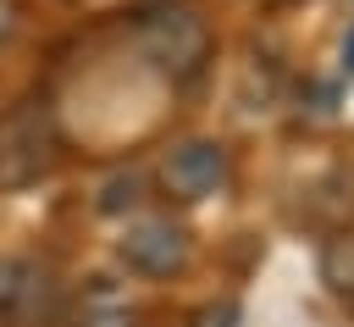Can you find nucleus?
<instances>
[{
    "instance_id": "nucleus-2",
    "label": "nucleus",
    "mask_w": 354,
    "mask_h": 327,
    "mask_svg": "<svg viewBox=\"0 0 354 327\" xmlns=\"http://www.w3.org/2000/svg\"><path fill=\"white\" fill-rule=\"evenodd\" d=\"M55 166V127L44 105H22L0 116V188L39 183Z\"/></svg>"
},
{
    "instance_id": "nucleus-3",
    "label": "nucleus",
    "mask_w": 354,
    "mask_h": 327,
    "mask_svg": "<svg viewBox=\"0 0 354 327\" xmlns=\"http://www.w3.org/2000/svg\"><path fill=\"white\" fill-rule=\"evenodd\" d=\"M160 183L166 194L177 200H205L227 183V150L210 144V139H188V144H171L166 161H160Z\"/></svg>"
},
{
    "instance_id": "nucleus-5",
    "label": "nucleus",
    "mask_w": 354,
    "mask_h": 327,
    "mask_svg": "<svg viewBox=\"0 0 354 327\" xmlns=\"http://www.w3.org/2000/svg\"><path fill=\"white\" fill-rule=\"evenodd\" d=\"M33 288V266L28 260H0V316L17 310V299H28Z\"/></svg>"
},
{
    "instance_id": "nucleus-9",
    "label": "nucleus",
    "mask_w": 354,
    "mask_h": 327,
    "mask_svg": "<svg viewBox=\"0 0 354 327\" xmlns=\"http://www.w3.org/2000/svg\"><path fill=\"white\" fill-rule=\"evenodd\" d=\"M11 28H17V6L0 0V39H11Z\"/></svg>"
},
{
    "instance_id": "nucleus-8",
    "label": "nucleus",
    "mask_w": 354,
    "mask_h": 327,
    "mask_svg": "<svg viewBox=\"0 0 354 327\" xmlns=\"http://www.w3.org/2000/svg\"><path fill=\"white\" fill-rule=\"evenodd\" d=\"M232 321H238V310H232V305H216V310H199L194 327H232Z\"/></svg>"
},
{
    "instance_id": "nucleus-4",
    "label": "nucleus",
    "mask_w": 354,
    "mask_h": 327,
    "mask_svg": "<svg viewBox=\"0 0 354 327\" xmlns=\"http://www.w3.org/2000/svg\"><path fill=\"white\" fill-rule=\"evenodd\" d=\"M122 260H127L133 272H144V277H166V272H177V266L188 260V238H183L177 222L155 216V222H138V227L122 238Z\"/></svg>"
},
{
    "instance_id": "nucleus-6",
    "label": "nucleus",
    "mask_w": 354,
    "mask_h": 327,
    "mask_svg": "<svg viewBox=\"0 0 354 327\" xmlns=\"http://www.w3.org/2000/svg\"><path fill=\"white\" fill-rule=\"evenodd\" d=\"M326 277H332L343 294H354V238H337V244L326 249Z\"/></svg>"
},
{
    "instance_id": "nucleus-1",
    "label": "nucleus",
    "mask_w": 354,
    "mask_h": 327,
    "mask_svg": "<svg viewBox=\"0 0 354 327\" xmlns=\"http://www.w3.org/2000/svg\"><path fill=\"white\" fill-rule=\"evenodd\" d=\"M138 50L144 61H155L166 78H194L210 55V28L188 11V6H155L138 17Z\"/></svg>"
},
{
    "instance_id": "nucleus-10",
    "label": "nucleus",
    "mask_w": 354,
    "mask_h": 327,
    "mask_svg": "<svg viewBox=\"0 0 354 327\" xmlns=\"http://www.w3.org/2000/svg\"><path fill=\"white\" fill-rule=\"evenodd\" d=\"M343 61H348V72H354V28H348V39H343Z\"/></svg>"
},
{
    "instance_id": "nucleus-7",
    "label": "nucleus",
    "mask_w": 354,
    "mask_h": 327,
    "mask_svg": "<svg viewBox=\"0 0 354 327\" xmlns=\"http://www.w3.org/2000/svg\"><path fill=\"white\" fill-rule=\"evenodd\" d=\"M83 327H138V321H133V310H127V305H100V310H88V316H83Z\"/></svg>"
}]
</instances>
